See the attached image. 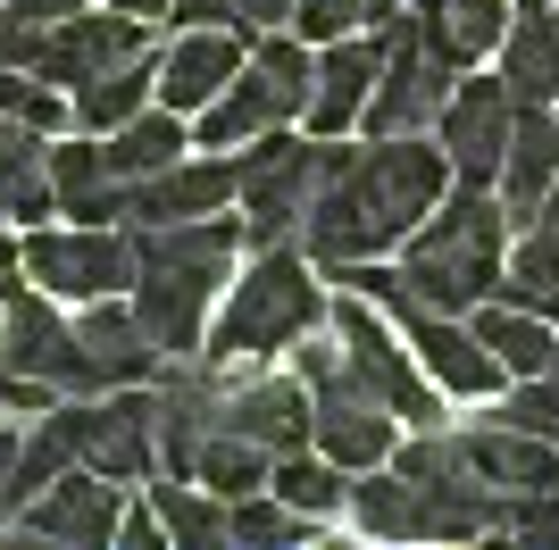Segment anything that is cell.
I'll use <instances>...</instances> for the list:
<instances>
[{"label": "cell", "instance_id": "1", "mask_svg": "<svg viewBox=\"0 0 559 550\" xmlns=\"http://www.w3.org/2000/svg\"><path fill=\"white\" fill-rule=\"evenodd\" d=\"M451 192V151L418 134H384L376 151H343L326 142V167H318V201L301 217V242L318 267H343V259H376L409 242V234L443 208Z\"/></svg>", "mask_w": 559, "mask_h": 550}, {"label": "cell", "instance_id": "2", "mask_svg": "<svg viewBox=\"0 0 559 550\" xmlns=\"http://www.w3.org/2000/svg\"><path fill=\"white\" fill-rule=\"evenodd\" d=\"M251 234L234 217H192V226H142L134 234V309L167 359H192L210 334V300L234 275V251Z\"/></svg>", "mask_w": 559, "mask_h": 550}, {"label": "cell", "instance_id": "3", "mask_svg": "<svg viewBox=\"0 0 559 550\" xmlns=\"http://www.w3.org/2000/svg\"><path fill=\"white\" fill-rule=\"evenodd\" d=\"M501 234H510V201L492 183H460L418 234H409V259H401V284L426 300V309H476V300L501 292Z\"/></svg>", "mask_w": 559, "mask_h": 550}, {"label": "cell", "instance_id": "4", "mask_svg": "<svg viewBox=\"0 0 559 550\" xmlns=\"http://www.w3.org/2000/svg\"><path fill=\"white\" fill-rule=\"evenodd\" d=\"M326 284H318V267H309L293 242H276V251H259L251 267L234 275L226 309H217L210 325V359L217 367H242V359H267V350H293L309 334V325H326Z\"/></svg>", "mask_w": 559, "mask_h": 550}, {"label": "cell", "instance_id": "5", "mask_svg": "<svg viewBox=\"0 0 559 550\" xmlns=\"http://www.w3.org/2000/svg\"><path fill=\"white\" fill-rule=\"evenodd\" d=\"M309 92H318V59H309L293 34H267V43L242 59V75H234L210 109H201L192 142H201V151L259 142V134H276L284 117H309Z\"/></svg>", "mask_w": 559, "mask_h": 550}, {"label": "cell", "instance_id": "6", "mask_svg": "<svg viewBox=\"0 0 559 550\" xmlns=\"http://www.w3.org/2000/svg\"><path fill=\"white\" fill-rule=\"evenodd\" d=\"M376 34H384V75H376V92H368V134L376 142L384 134H426L451 100V59L426 43L418 9H393Z\"/></svg>", "mask_w": 559, "mask_h": 550}, {"label": "cell", "instance_id": "7", "mask_svg": "<svg viewBox=\"0 0 559 550\" xmlns=\"http://www.w3.org/2000/svg\"><path fill=\"white\" fill-rule=\"evenodd\" d=\"M242 234H251V251H276V242H293V226L309 217V201H318V167H326V142H293V134H259L251 151H242Z\"/></svg>", "mask_w": 559, "mask_h": 550}, {"label": "cell", "instance_id": "8", "mask_svg": "<svg viewBox=\"0 0 559 550\" xmlns=\"http://www.w3.org/2000/svg\"><path fill=\"white\" fill-rule=\"evenodd\" d=\"M326 325L343 334V350H350V375L384 400L393 417H409V426H435V375H418V350H409V334H393V325L376 318V300L368 292H350V300H334L326 309Z\"/></svg>", "mask_w": 559, "mask_h": 550}, {"label": "cell", "instance_id": "9", "mask_svg": "<svg viewBox=\"0 0 559 550\" xmlns=\"http://www.w3.org/2000/svg\"><path fill=\"white\" fill-rule=\"evenodd\" d=\"M0 359H9V375H25V384H43V392H68V400L109 392L93 350H84V334L59 325L25 284H0Z\"/></svg>", "mask_w": 559, "mask_h": 550}, {"label": "cell", "instance_id": "10", "mask_svg": "<svg viewBox=\"0 0 559 550\" xmlns=\"http://www.w3.org/2000/svg\"><path fill=\"white\" fill-rule=\"evenodd\" d=\"M17 259H25V275L59 300H109V292L134 284V234H117V226H75V234H34L25 226Z\"/></svg>", "mask_w": 559, "mask_h": 550}, {"label": "cell", "instance_id": "11", "mask_svg": "<svg viewBox=\"0 0 559 550\" xmlns=\"http://www.w3.org/2000/svg\"><path fill=\"white\" fill-rule=\"evenodd\" d=\"M510 134H518V92H510V75L451 84L443 117H435V142L451 151V176H460V183H501Z\"/></svg>", "mask_w": 559, "mask_h": 550}, {"label": "cell", "instance_id": "12", "mask_svg": "<svg viewBox=\"0 0 559 550\" xmlns=\"http://www.w3.org/2000/svg\"><path fill=\"white\" fill-rule=\"evenodd\" d=\"M126 59H151V34H142V17H126V9H109L100 0V17H59L50 25V43H43V84H68V92H84V84H100L109 68H126Z\"/></svg>", "mask_w": 559, "mask_h": 550}, {"label": "cell", "instance_id": "13", "mask_svg": "<svg viewBox=\"0 0 559 550\" xmlns=\"http://www.w3.org/2000/svg\"><path fill=\"white\" fill-rule=\"evenodd\" d=\"M75 417H84V467H100L109 483L159 467V392L117 384V400H75Z\"/></svg>", "mask_w": 559, "mask_h": 550}, {"label": "cell", "instance_id": "14", "mask_svg": "<svg viewBox=\"0 0 559 550\" xmlns=\"http://www.w3.org/2000/svg\"><path fill=\"white\" fill-rule=\"evenodd\" d=\"M25 534L43 542H117V483L100 467H68L59 483H43L17 517Z\"/></svg>", "mask_w": 559, "mask_h": 550}, {"label": "cell", "instance_id": "15", "mask_svg": "<svg viewBox=\"0 0 559 550\" xmlns=\"http://www.w3.org/2000/svg\"><path fill=\"white\" fill-rule=\"evenodd\" d=\"M226 426L284 458V451H301V442H318V400H309L301 375H251V384L226 392Z\"/></svg>", "mask_w": 559, "mask_h": 550}, {"label": "cell", "instance_id": "16", "mask_svg": "<svg viewBox=\"0 0 559 550\" xmlns=\"http://www.w3.org/2000/svg\"><path fill=\"white\" fill-rule=\"evenodd\" d=\"M234 192H242L234 159H176L134 183V226H192V217H217Z\"/></svg>", "mask_w": 559, "mask_h": 550}, {"label": "cell", "instance_id": "17", "mask_svg": "<svg viewBox=\"0 0 559 550\" xmlns=\"http://www.w3.org/2000/svg\"><path fill=\"white\" fill-rule=\"evenodd\" d=\"M242 34H217V25H192L185 43H167V59H159V100L167 109H185V117H201L217 100V92L242 75Z\"/></svg>", "mask_w": 559, "mask_h": 550}, {"label": "cell", "instance_id": "18", "mask_svg": "<svg viewBox=\"0 0 559 550\" xmlns=\"http://www.w3.org/2000/svg\"><path fill=\"white\" fill-rule=\"evenodd\" d=\"M460 451L476 458V476L492 492H559V442L551 434H526V426H467Z\"/></svg>", "mask_w": 559, "mask_h": 550}, {"label": "cell", "instance_id": "19", "mask_svg": "<svg viewBox=\"0 0 559 550\" xmlns=\"http://www.w3.org/2000/svg\"><path fill=\"white\" fill-rule=\"evenodd\" d=\"M50 183H59V217H84V226H117L134 217V183L109 167V142H59L50 151Z\"/></svg>", "mask_w": 559, "mask_h": 550}, {"label": "cell", "instance_id": "20", "mask_svg": "<svg viewBox=\"0 0 559 550\" xmlns=\"http://www.w3.org/2000/svg\"><path fill=\"white\" fill-rule=\"evenodd\" d=\"M384 75V34H343L318 59V92H309V125L318 134H343L350 117H368V92Z\"/></svg>", "mask_w": 559, "mask_h": 550}, {"label": "cell", "instance_id": "21", "mask_svg": "<svg viewBox=\"0 0 559 550\" xmlns=\"http://www.w3.org/2000/svg\"><path fill=\"white\" fill-rule=\"evenodd\" d=\"M551 183H559V117H551V100H518V134H510V159H501L510 217H543Z\"/></svg>", "mask_w": 559, "mask_h": 550}, {"label": "cell", "instance_id": "22", "mask_svg": "<svg viewBox=\"0 0 559 550\" xmlns=\"http://www.w3.org/2000/svg\"><path fill=\"white\" fill-rule=\"evenodd\" d=\"M84 350H93V367H100V384H159V367H167V350L151 343V325H142V309H117V300H93L84 309Z\"/></svg>", "mask_w": 559, "mask_h": 550}, {"label": "cell", "instance_id": "23", "mask_svg": "<svg viewBox=\"0 0 559 550\" xmlns=\"http://www.w3.org/2000/svg\"><path fill=\"white\" fill-rule=\"evenodd\" d=\"M0 217H59V183H50V142L34 117H0Z\"/></svg>", "mask_w": 559, "mask_h": 550}, {"label": "cell", "instance_id": "24", "mask_svg": "<svg viewBox=\"0 0 559 550\" xmlns=\"http://www.w3.org/2000/svg\"><path fill=\"white\" fill-rule=\"evenodd\" d=\"M418 25L451 68H476L485 50L510 43V9L501 0H418Z\"/></svg>", "mask_w": 559, "mask_h": 550}, {"label": "cell", "instance_id": "25", "mask_svg": "<svg viewBox=\"0 0 559 550\" xmlns=\"http://www.w3.org/2000/svg\"><path fill=\"white\" fill-rule=\"evenodd\" d=\"M501 75L518 100H559V9H518L510 43H501Z\"/></svg>", "mask_w": 559, "mask_h": 550}, {"label": "cell", "instance_id": "26", "mask_svg": "<svg viewBox=\"0 0 559 550\" xmlns=\"http://www.w3.org/2000/svg\"><path fill=\"white\" fill-rule=\"evenodd\" d=\"M109 142V167L126 183H142V176H159V167H176L192 151V134H185V109H142V117H126V125H117V134H100Z\"/></svg>", "mask_w": 559, "mask_h": 550}, {"label": "cell", "instance_id": "27", "mask_svg": "<svg viewBox=\"0 0 559 550\" xmlns=\"http://www.w3.org/2000/svg\"><path fill=\"white\" fill-rule=\"evenodd\" d=\"M75 458H84V417H75V400H68V409H50L43 426H34V442L17 451V467H9V483H0V492L17 501V517H25V501H34L43 483L68 476Z\"/></svg>", "mask_w": 559, "mask_h": 550}, {"label": "cell", "instance_id": "28", "mask_svg": "<svg viewBox=\"0 0 559 550\" xmlns=\"http://www.w3.org/2000/svg\"><path fill=\"white\" fill-rule=\"evenodd\" d=\"M476 334H485V350L510 375H543V367L559 359L551 343V318H535V309H518V300H476Z\"/></svg>", "mask_w": 559, "mask_h": 550}, {"label": "cell", "instance_id": "29", "mask_svg": "<svg viewBox=\"0 0 559 550\" xmlns=\"http://www.w3.org/2000/svg\"><path fill=\"white\" fill-rule=\"evenodd\" d=\"M151 100H159V59H126V68H109L100 84L75 92V125H84V134H117V125L142 117Z\"/></svg>", "mask_w": 559, "mask_h": 550}, {"label": "cell", "instance_id": "30", "mask_svg": "<svg viewBox=\"0 0 559 550\" xmlns=\"http://www.w3.org/2000/svg\"><path fill=\"white\" fill-rule=\"evenodd\" d=\"M501 300H518V309H535V318L559 325V217H543V226L510 251V267H501Z\"/></svg>", "mask_w": 559, "mask_h": 550}, {"label": "cell", "instance_id": "31", "mask_svg": "<svg viewBox=\"0 0 559 550\" xmlns=\"http://www.w3.org/2000/svg\"><path fill=\"white\" fill-rule=\"evenodd\" d=\"M267 492H284L301 517H343V509H350V467H334L326 451H318V458L284 451V458H276V476H267Z\"/></svg>", "mask_w": 559, "mask_h": 550}, {"label": "cell", "instance_id": "32", "mask_svg": "<svg viewBox=\"0 0 559 550\" xmlns=\"http://www.w3.org/2000/svg\"><path fill=\"white\" fill-rule=\"evenodd\" d=\"M151 492H159L167 542H185V550H217V542H234V501L217 509V492L201 501V492H192V476H167V483H151Z\"/></svg>", "mask_w": 559, "mask_h": 550}, {"label": "cell", "instance_id": "33", "mask_svg": "<svg viewBox=\"0 0 559 550\" xmlns=\"http://www.w3.org/2000/svg\"><path fill=\"white\" fill-rule=\"evenodd\" d=\"M267 476H276V451H259L251 434H210V451H201V476L192 483H210L217 501H242V492H267Z\"/></svg>", "mask_w": 559, "mask_h": 550}, {"label": "cell", "instance_id": "34", "mask_svg": "<svg viewBox=\"0 0 559 550\" xmlns=\"http://www.w3.org/2000/svg\"><path fill=\"white\" fill-rule=\"evenodd\" d=\"M401 0H293V25L309 43H343V34H376Z\"/></svg>", "mask_w": 559, "mask_h": 550}, {"label": "cell", "instance_id": "35", "mask_svg": "<svg viewBox=\"0 0 559 550\" xmlns=\"http://www.w3.org/2000/svg\"><path fill=\"white\" fill-rule=\"evenodd\" d=\"M326 526V517H301V509L284 501H259V492H242V501H234V542H301V534H318Z\"/></svg>", "mask_w": 559, "mask_h": 550}, {"label": "cell", "instance_id": "36", "mask_svg": "<svg viewBox=\"0 0 559 550\" xmlns=\"http://www.w3.org/2000/svg\"><path fill=\"white\" fill-rule=\"evenodd\" d=\"M43 43H50V25L0 0V68H43Z\"/></svg>", "mask_w": 559, "mask_h": 550}, {"label": "cell", "instance_id": "37", "mask_svg": "<svg viewBox=\"0 0 559 550\" xmlns=\"http://www.w3.org/2000/svg\"><path fill=\"white\" fill-rule=\"evenodd\" d=\"M25 75H34V68H0V117H34V125L50 134V125H59L68 109H59L43 84H25Z\"/></svg>", "mask_w": 559, "mask_h": 550}, {"label": "cell", "instance_id": "38", "mask_svg": "<svg viewBox=\"0 0 559 550\" xmlns=\"http://www.w3.org/2000/svg\"><path fill=\"white\" fill-rule=\"evenodd\" d=\"M234 25L242 34H276V25H293V0H234Z\"/></svg>", "mask_w": 559, "mask_h": 550}, {"label": "cell", "instance_id": "39", "mask_svg": "<svg viewBox=\"0 0 559 550\" xmlns=\"http://www.w3.org/2000/svg\"><path fill=\"white\" fill-rule=\"evenodd\" d=\"M117 542H134V550H159V542H167V517L134 509V517H117Z\"/></svg>", "mask_w": 559, "mask_h": 550}, {"label": "cell", "instance_id": "40", "mask_svg": "<svg viewBox=\"0 0 559 550\" xmlns=\"http://www.w3.org/2000/svg\"><path fill=\"white\" fill-rule=\"evenodd\" d=\"M167 17L176 25H217V17H234V0H167Z\"/></svg>", "mask_w": 559, "mask_h": 550}, {"label": "cell", "instance_id": "41", "mask_svg": "<svg viewBox=\"0 0 559 550\" xmlns=\"http://www.w3.org/2000/svg\"><path fill=\"white\" fill-rule=\"evenodd\" d=\"M9 9H25V17H43V25H59V17H75L84 0H9Z\"/></svg>", "mask_w": 559, "mask_h": 550}, {"label": "cell", "instance_id": "42", "mask_svg": "<svg viewBox=\"0 0 559 550\" xmlns=\"http://www.w3.org/2000/svg\"><path fill=\"white\" fill-rule=\"evenodd\" d=\"M109 9H126V17H167V0H109Z\"/></svg>", "mask_w": 559, "mask_h": 550}, {"label": "cell", "instance_id": "43", "mask_svg": "<svg viewBox=\"0 0 559 550\" xmlns=\"http://www.w3.org/2000/svg\"><path fill=\"white\" fill-rule=\"evenodd\" d=\"M17 451H25V442L9 434V426H0V483H9V467H17Z\"/></svg>", "mask_w": 559, "mask_h": 550}, {"label": "cell", "instance_id": "44", "mask_svg": "<svg viewBox=\"0 0 559 550\" xmlns=\"http://www.w3.org/2000/svg\"><path fill=\"white\" fill-rule=\"evenodd\" d=\"M17 267H25V259H17V251H9V242H0V284H9V275H17Z\"/></svg>", "mask_w": 559, "mask_h": 550}, {"label": "cell", "instance_id": "45", "mask_svg": "<svg viewBox=\"0 0 559 550\" xmlns=\"http://www.w3.org/2000/svg\"><path fill=\"white\" fill-rule=\"evenodd\" d=\"M543 217H559V183H551V201H543Z\"/></svg>", "mask_w": 559, "mask_h": 550}, {"label": "cell", "instance_id": "46", "mask_svg": "<svg viewBox=\"0 0 559 550\" xmlns=\"http://www.w3.org/2000/svg\"><path fill=\"white\" fill-rule=\"evenodd\" d=\"M518 9H559V0H518Z\"/></svg>", "mask_w": 559, "mask_h": 550}]
</instances>
